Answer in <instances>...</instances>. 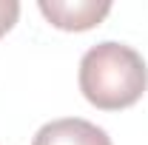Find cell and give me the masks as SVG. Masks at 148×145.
I'll return each instance as SVG.
<instances>
[{"label": "cell", "instance_id": "cell-3", "mask_svg": "<svg viewBox=\"0 0 148 145\" xmlns=\"http://www.w3.org/2000/svg\"><path fill=\"white\" fill-rule=\"evenodd\" d=\"M32 145H114L111 137L100 125L80 117L51 120L34 134Z\"/></svg>", "mask_w": 148, "mask_h": 145}, {"label": "cell", "instance_id": "cell-1", "mask_svg": "<svg viewBox=\"0 0 148 145\" xmlns=\"http://www.w3.org/2000/svg\"><path fill=\"white\" fill-rule=\"evenodd\" d=\"M148 88V66L125 43H97L80 60V91L100 111L134 105Z\"/></svg>", "mask_w": 148, "mask_h": 145}, {"label": "cell", "instance_id": "cell-4", "mask_svg": "<svg viewBox=\"0 0 148 145\" xmlns=\"http://www.w3.org/2000/svg\"><path fill=\"white\" fill-rule=\"evenodd\" d=\"M20 17V3L17 0H0V37L12 31V26Z\"/></svg>", "mask_w": 148, "mask_h": 145}, {"label": "cell", "instance_id": "cell-2", "mask_svg": "<svg viewBox=\"0 0 148 145\" xmlns=\"http://www.w3.org/2000/svg\"><path fill=\"white\" fill-rule=\"evenodd\" d=\"M40 12L54 29L88 31L106 20L111 3L108 0H40Z\"/></svg>", "mask_w": 148, "mask_h": 145}]
</instances>
